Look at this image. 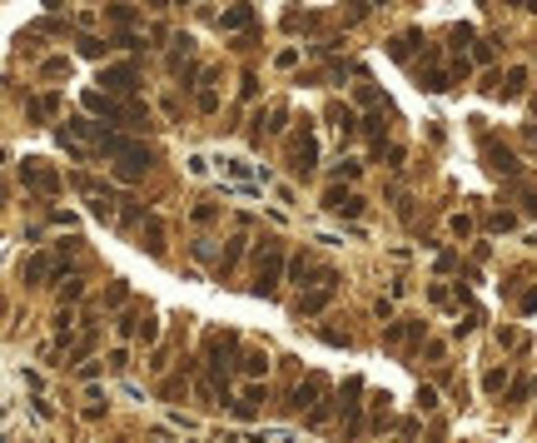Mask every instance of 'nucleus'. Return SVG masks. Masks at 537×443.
<instances>
[{
	"label": "nucleus",
	"mask_w": 537,
	"mask_h": 443,
	"mask_svg": "<svg viewBox=\"0 0 537 443\" xmlns=\"http://www.w3.org/2000/svg\"><path fill=\"white\" fill-rule=\"evenodd\" d=\"M95 150L105 160H115V180H144L149 170H155V150H149L144 140H130V135H110L105 130V140L95 144Z\"/></svg>",
	"instance_id": "1"
},
{
	"label": "nucleus",
	"mask_w": 537,
	"mask_h": 443,
	"mask_svg": "<svg viewBox=\"0 0 537 443\" xmlns=\"http://www.w3.org/2000/svg\"><path fill=\"white\" fill-rule=\"evenodd\" d=\"M85 110L105 115L110 125H124V130H149V110L135 100H120V95H105V90H85Z\"/></svg>",
	"instance_id": "2"
},
{
	"label": "nucleus",
	"mask_w": 537,
	"mask_h": 443,
	"mask_svg": "<svg viewBox=\"0 0 537 443\" xmlns=\"http://www.w3.org/2000/svg\"><path fill=\"white\" fill-rule=\"evenodd\" d=\"M284 274H289L284 244H278V239H264V244H259V274H254V294H259V299H274Z\"/></svg>",
	"instance_id": "3"
},
{
	"label": "nucleus",
	"mask_w": 537,
	"mask_h": 443,
	"mask_svg": "<svg viewBox=\"0 0 537 443\" xmlns=\"http://www.w3.org/2000/svg\"><path fill=\"white\" fill-rule=\"evenodd\" d=\"M289 170H294L298 180H309V175L318 170V140H314V130H309V120H304V130L289 140Z\"/></svg>",
	"instance_id": "4"
},
{
	"label": "nucleus",
	"mask_w": 537,
	"mask_h": 443,
	"mask_svg": "<svg viewBox=\"0 0 537 443\" xmlns=\"http://www.w3.org/2000/svg\"><path fill=\"white\" fill-rule=\"evenodd\" d=\"M15 170H20V180H25V189H35V195H60V175L40 155H25Z\"/></svg>",
	"instance_id": "5"
},
{
	"label": "nucleus",
	"mask_w": 537,
	"mask_h": 443,
	"mask_svg": "<svg viewBox=\"0 0 537 443\" xmlns=\"http://www.w3.org/2000/svg\"><path fill=\"white\" fill-rule=\"evenodd\" d=\"M100 85H105V95L130 100V95H140V70L135 65H105L100 70Z\"/></svg>",
	"instance_id": "6"
},
{
	"label": "nucleus",
	"mask_w": 537,
	"mask_h": 443,
	"mask_svg": "<svg viewBox=\"0 0 537 443\" xmlns=\"http://www.w3.org/2000/svg\"><path fill=\"white\" fill-rule=\"evenodd\" d=\"M358 398H363V378H349V384H343V433H349V438H358L363 433V404H358Z\"/></svg>",
	"instance_id": "7"
},
{
	"label": "nucleus",
	"mask_w": 537,
	"mask_h": 443,
	"mask_svg": "<svg viewBox=\"0 0 537 443\" xmlns=\"http://www.w3.org/2000/svg\"><path fill=\"white\" fill-rule=\"evenodd\" d=\"M483 160H487V170H492V175H503V180L518 175V155H512L507 144H498L492 135H483Z\"/></svg>",
	"instance_id": "8"
},
{
	"label": "nucleus",
	"mask_w": 537,
	"mask_h": 443,
	"mask_svg": "<svg viewBox=\"0 0 537 443\" xmlns=\"http://www.w3.org/2000/svg\"><path fill=\"white\" fill-rule=\"evenodd\" d=\"M363 204H369L363 195H353V189H338V184L324 195V209H329V215H343V219H358V215H363Z\"/></svg>",
	"instance_id": "9"
},
{
	"label": "nucleus",
	"mask_w": 537,
	"mask_h": 443,
	"mask_svg": "<svg viewBox=\"0 0 537 443\" xmlns=\"http://www.w3.org/2000/svg\"><path fill=\"white\" fill-rule=\"evenodd\" d=\"M324 389H329V378H324V374H309L304 384L294 389V404H289V409H298V413H304V409H314V404H324V398H329Z\"/></svg>",
	"instance_id": "10"
},
{
	"label": "nucleus",
	"mask_w": 537,
	"mask_h": 443,
	"mask_svg": "<svg viewBox=\"0 0 537 443\" xmlns=\"http://www.w3.org/2000/svg\"><path fill=\"white\" fill-rule=\"evenodd\" d=\"M333 294H338V284H324V289H309V294H298L294 314H298V319H314V314H324V309L333 304Z\"/></svg>",
	"instance_id": "11"
},
{
	"label": "nucleus",
	"mask_w": 537,
	"mask_h": 443,
	"mask_svg": "<svg viewBox=\"0 0 537 443\" xmlns=\"http://www.w3.org/2000/svg\"><path fill=\"white\" fill-rule=\"evenodd\" d=\"M259 404H264V384H249V389L229 404V413L239 418V424H254V418H259Z\"/></svg>",
	"instance_id": "12"
},
{
	"label": "nucleus",
	"mask_w": 537,
	"mask_h": 443,
	"mask_svg": "<svg viewBox=\"0 0 537 443\" xmlns=\"http://www.w3.org/2000/svg\"><path fill=\"white\" fill-rule=\"evenodd\" d=\"M55 274H60L55 255H30L25 264H20V279L25 284H45V279H55Z\"/></svg>",
	"instance_id": "13"
},
{
	"label": "nucleus",
	"mask_w": 537,
	"mask_h": 443,
	"mask_svg": "<svg viewBox=\"0 0 537 443\" xmlns=\"http://www.w3.org/2000/svg\"><path fill=\"white\" fill-rule=\"evenodd\" d=\"M219 170H224V180L229 184H269V170H254V164L249 160H219Z\"/></svg>",
	"instance_id": "14"
},
{
	"label": "nucleus",
	"mask_w": 537,
	"mask_h": 443,
	"mask_svg": "<svg viewBox=\"0 0 537 443\" xmlns=\"http://www.w3.org/2000/svg\"><path fill=\"white\" fill-rule=\"evenodd\" d=\"M249 25H254V6H249V0H239V6H229L219 15V30H229V35H244Z\"/></svg>",
	"instance_id": "15"
},
{
	"label": "nucleus",
	"mask_w": 537,
	"mask_h": 443,
	"mask_svg": "<svg viewBox=\"0 0 537 443\" xmlns=\"http://www.w3.org/2000/svg\"><path fill=\"white\" fill-rule=\"evenodd\" d=\"M413 339H423V324H418V319H398V324H388V329H383V344H388V349H398V344H413Z\"/></svg>",
	"instance_id": "16"
},
{
	"label": "nucleus",
	"mask_w": 537,
	"mask_h": 443,
	"mask_svg": "<svg viewBox=\"0 0 537 443\" xmlns=\"http://www.w3.org/2000/svg\"><path fill=\"white\" fill-rule=\"evenodd\" d=\"M55 110H60V95H55V90L40 95V100H25V120H30V125H45Z\"/></svg>",
	"instance_id": "17"
},
{
	"label": "nucleus",
	"mask_w": 537,
	"mask_h": 443,
	"mask_svg": "<svg viewBox=\"0 0 537 443\" xmlns=\"http://www.w3.org/2000/svg\"><path fill=\"white\" fill-rule=\"evenodd\" d=\"M140 239H144V249H149V255H164V224H160V215H149L144 224H140Z\"/></svg>",
	"instance_id": "18"
},
{
	"label": "nucleus",
	"mask_w": 537,
	"mask_h": 443,
	"mask_svg": "<svg viewBox=\"0 0 537 443\" xmlns=\"http://www.w3.org/2000/svg\"><path fill=\"white\" fill-rule=\"evenodd\" d=\"M329 120H333V130H338L343 140H349V135H358V130H363V125H358V115L349 110V105H329Z\"/></svg>",
	"instance_id": "19"
},
{
	"label": "nucleus",
	"mask_w": 537,
	"mask_h": 443,
	"mask_svg": "<svg viewBox=\"0 0 537 443\" xmlns=\"http://www.w3.org/2000/svg\"><path fill=\"white\" fill-rule=\"evenodd\" d=\"M65 135H75V140H85V144H100V140H105V125H95V120L80 115V120L65 125Z\"/></svg>",
	"instance_id": "20"
},
{
	"label": "nucleus",
	"mask_w": 537,
	"mask_h": 443,
	"mask_svg": "<svg viewBox=\"0 0 537 443\" xmlns=\"http://www.w3.org/2000/svg\"><path fill=\"white\" fill-rule=\"evenodd\" d=\"M75 50H80L85 60H105V50H115V45H110V40H100V35H80Z\"/></svg>",
	"instance_id": "21"
},
{
	"label": "nucleus",
	"mask_w": 537,
	"mask_h": 443,
	"mask_svg": "<svg viewBox=\"0 0 537 443\" xmlns=\"http://www.w3.org/2000/svg\"><path fill=\"white\" fill-rule=\"evenodd\" d=\"M264 369H269V354H264V349H249V354L239 358V374H249V378H264Z\"/></svg>",
	"instance_id": "22"
},
{
	"label": "nucleus",
	"mask_w": 537,
	"mask_h": 443,
	"mask_svg": "<svg viewBox=\"0 0 537 443\" xmlns=\"http://www.w3.org/2000/svg\"><path fill=\"white\" fill-rule=\"evenodd\" d=\"M523 90H527V70H523V65H512V70L503 75V95H507V100H518Z\"/></svg>",
	"instance_id": "23"
},
{
	"label": "nucleus",
	"mask_w": 537,
	"mask_h": 443,
	"mask_svg": "<svg viewBox=\"0 0 537 443\" xmlns=\"http://www.w3.org/2000/svg\"><path fill=\"white\" fill-rule=\"evenodd\" d=\"M239 259H244V239H224V249H219V274H229Z\"/></svg>",
	"instance_id": "24"
},
{
	"label": "nucleus",
	"mask_w": 537,
	"mask_h": 443,
	"mask_svg": "<svg viewBox=\"0 0 537 443\" xmlns=\"http://www.w3.org/2000/svg\"><path fill=\"white\" fill-rule=\"evenodd\" d=\"M60 75H70V60L65 55H45V60H40V80H60Z\"/></svg>",
	"instance_id": "25"
},
{
	"label": "nucleus",
	"mask_w": 537,
	"mask_h": 443,
	"mask_svg": "<svg viewBox=\"0 0 537 443\" xmlns=\"http://www.w3.org/2000/svg\"><path fill=\"white\" fill-rule=\"evenodd\" d=\"M314 269H318V264H314L309 255H294V259H289V279L304 284V279H314Z\"/></svg>",
	"instance_id": "26"
},
{
	"label": "nucleus",
	"mask_w": 537,
	"mask_h": 443,
	"mask_svg": "<svg viewBox=\"0 0 537 443\" xmlns=\"http://www.w3.org/2000/svg\"><path fill=\"white\" fill-rule=\"evenodd\" d=\"M329 418H333V398H324V404H314V409L304 413V424H309V429H324Z\"/></svg>",
	"instance_id": "27"
},
{
	"label": "nucleus",
	"mask_w": 537,
	"mask_h": 443,
	"mask_svg": "<svg viewBox=\"0 0 537 443\" xmlns=\"http://www.w3.org/2000/svg\"><path fill=\"white\" fill-rule=\"evenodd\" d=\"M105 15H110V25H120V30H130L135 20H140V10H135V6H110Z\"/></svg>",
	"instance_id": "28"
},
{
	"label": "nucleus",
	"mask_w": 537,
	"mask_h": 443,
	"mask_svg": "<svg viewBox=\"0 0 537 443\" xmlns=\"http://www.w3.org/2000/svg\"><path fill=\"white\" fill-rule=\"evenodd\" d=\"M144 219H149L144 209H140L135 199H124V209H120V224H124V229H135V224H144Z\"/></svg>",
	"instance_id": "29"
},
{
	"label": "nucleus",
	"mask_w": 537,
	"mask_h": 443,
	"mask_svg": "<svg viewBox=\"0 0 537 443\" xmlns=\"http://www.w3.org/2000/svg\"><path fill=\"white\" fill-rule=\"evenodd\" d=\"M507 389V369H487L483 374V393H503Z\"/></svg>",
	"instance_id": "30"
},
{
	"label": "nucleus",
	"mask_w": 537,
	"mask_h": 443,
	"mask_svg": "<svg viewBox=\"0 0 537 443\" xmlns=\"http://www.w3.org/2000/svg\"><path fill=\"white\" fill-rule=\"evenodd\" d=\"M472 60H478V65H492V60H498V40H478V50H472Z\"/></svg>",
	"instance_id": "31"
},
{
	"label": "nucleus",
	"mask_w": 537,
	"mask_h": 443,
	"mask_svg": "<svg viewBox=\"0 0 537 443\" xmlns=\"http://www.w3.org/2000/svg\"><path fill=\"white\" fill-rule=\"evenodd\" d=\"M124 299H130V289H124V279H115L110 289H105V309H120Z\"/></svg>",
	"instance_id": "32"
},
{
	"label": "nucleus",
	"mask_w": 537,
	"mask_h": 443,
	"mask_svg": "<svg viewBox=\"0 0 537 443\" xmlns=\"http://www.w3.org/2000/svg\"><path fill=\"white\" fill-rule=\"evenodd\" d=\"M438 409V389L433 384H418V413H433Z\"/></svg>",
	"instance_id": "33"
},
{
	"label": "nucleus",
	"mask_w": 537,
	"mask_h": 443,
	"mask_svg": "<svg viewBox=\"0 0 537 443\" xmlns=\"http://www.w3.org/2000/svg\"><path fill=\"white\" fill-rule=\"evenodd\" d=\"M80 294H85V284H80L75 274H70V279L60 284V299H65V309H70V304H80Z\"/></svg>",
	"instance_id": "34"
},
{
	"label": "nucleus",
	"mask_w": 537,
	"mask_h": 443,
	"mask_svg": "<svg viewBox=\"0 0 537 443\" xmlns=\"http://www.w3.org/2000/svg\"><path fill=\"white\" fill-rule=\"evenodd\" d=\"M314 25H318L314 15H298V10H289V15H284V30H314Z\"/></svg>",
	"instance_id": "35"
},
{
	"label": "nucleus",
	"mask_w": 537,
	"mask_h": 443,
	"mask_svg": "<svg viewBox=\"0 0 537 443\" xmlns=\"http://www.w3.org/2000/svg\"><path fill=\"white\" fill-rule=\"evenodd\" d=\"M189 215H195V224H214V219H219V209H214L209 199H199L195 209H189Z\"/></svg>",
	"instance_id": "36"
},
{
	"label": "nucleus",
	"mask_w": 537,
	"mask_h": 443,
	"mask_svg": "<svg viewBox=\"0 0 537 443\" xmlns=\"http://www.w3.org/2000/svg\"><path fill=\"white\" fill-rule=\"evenodd\" d=\"M110 45H115V50H140V45H144V40H140L135 30H120V35L110 40Z\"/></svg>",
	"instance_id": "37"
},
{
	"label": "nucleus",
	"mask_w": 537,
	"mask_h": 443,
	"mask_svg": "<svg viewBox=\"0 0 537 443\" xmlns=\"http://www.w3.org/2000/svg\"><path fill=\"white\" fill-rule=\"evenodd\" d=\"M318 339H324V344H333V349H349V344H353L349 334H338V329H318Z\"/></svg>",
	"instance_id": "38"
},
{
	"label": "nucleus",
	"mask_w": 537,
	"mask_h": 443,
	"mask_svg": "<svg viewBox=\"0 0 537 443\" xmlns=\"http://www.w3.org/2000/svg\"><path fill=\"white\" fill-rule=\"evenodd\" d=\"M527 393H537V384H532V378H523V384H512V393H507V404H523Z\"/></svg>",
	"instance_id": "39"
},
{
	"label": "nucleus",
	"mask_w": 537,
	"mask_h": 443,
	"mask_svg": "<svg viewBox=\"0 0 537 443\" xmlns=\"http://www.w3.org/2000/svg\"><path fill=\"white\" fill-rule=\"evenodd\" d=\"M199 110H204V115H214V110H219V95H214V90H209V85H204V90H199Z\"/></svg>",
	"instance_id": "40"
},
{
	"label": "nucleus",
	"mask_w": 537,
	"mask_h": 443,
	"mask_svg": "<svg viewBox=\"0 0 537 443\" xmlns=\"http://www.w3.org/2000/svg\"><path fill=\"white\" fill-rule=\"evenodd\" d=\"M284 115H289L284 105H274V110H269V135H278V130H284Z\"/></svg>",
	"instance_id": "41"
},
{
	"label": "nucleus",
	"mask_w": 537,
	"mask_h": 443,
	"mask_svg": "<svg viewBox=\"0 0 537 443\" xmlns=\"http://www.w3.org/2000/svg\"><path fill=\"white\" fill-rule=\"evenodd\" d=\"M338 175H343V180H358V175H363V160H343Z\"/></svg>",
	"instance_id": "42"
},
{
	"label": "nucleus",
	"mask_w": 537,
	"mask_h": 443,
	"mask_svg": "<svg viewBox=\"0 0 537 443\" xmlns=\"http://www.w3.org/2000/svg\"><path fill=\"white\" fill-rule=\"evenodd\" d=\"M189 255H195V259H214V244L209 239H195V244H189Z\"/></svg>",
	"instance_id": "43"
},
{
	"label": "nucleus",
	"mask_w": 537,
	"mask_h": 443,
	"mask_svg": "<svg viewBox=\"0 0 537 443\" xmlns=\"http://www.w3.org/2000/svg\"><path fill=\"white\" fill-rule=\"evenodd\" d=\"M398 438L413 443V438H418V418H403V424H398Z\"/></svg>",
	"instance_id": "44"
},
{
	"label": "nucleus",
	"mask_w": 537,
	"mask_h": 443,
	"mask_svg": "<svg viewBox=\"0 0 537 443\" xmlns=\"http://www.w3.org/2000/svg\"><path fill=\"white\" fill-rule=\"evenodd\" d=\"M239 95H244V100H254V95H259V75H244V85H239Z\"/></svg>",
	"instance_id": "45"
},
{
	"label": "nucleus",
	"mask_w": 537,
	"mask_h": 443,
	"mask_svg": "<svg viewBox=\"0 0 537 443\" xmlns=\"http://www.w3.org/2000/svg\"><path fill=\"white\" fill-rule=\"evenodd\" d=\"M110 369H115V374H124V369H130V354L115 349V354H110Z\"/></svg>",
	"instance_id": "46"
},
{
	"label": "nucleus",
	"mask_w": 537,
	"mask_h": 443,
	"mask_svg": "<svg viewBox=\"0 0 537 443\" xmlns=\"http://www.w3.org/2000/svg\"><path fill=\"white\" fill-rule=\"evenodd\" d=\"M453 235H463V239L472 235V219H468V215H453Z\"/></svg>",
	"instance_id": "47"
},
{
	"label": "nucleus",
	"mask_w": 537,
	"mask_h": 443,
	"mask_svg": "<svg viewBox=\"0 0 537 443\" xmlns=\"http://www.w3.org/2000/svg\"><path fill=\"white\" fill-rule=\"evenodd\" d=\"M428 299H433V304H453V294H448L443 284H433V289H428Z\"/></svg>",
	"instance_id": "48"
},
{
	"label": "nucleus",
	"mask_w": 537,
	"mask_h": 443,
	"mask_svg": "<svg viewBox=\"0 0 537 443\" xmlns=\"http://www.w3.org/2000/svg\"><path fill=\"white\" fill-rule=\"evenodd\" d=\"M363 15H369V0H353V10H349V25H358Z\"/></svg>",
	"instance_id": "49"
},
{
	"label": "nucleus",
	"mask_w": 537,
	"mask_h": 443,
	"mask_svg": "<svg viewBox=\"0 0 537 443\" xmlns=\"http://www.w3.org/2000/svg\"><path fill=\"white\" fill-rule=\"evenodd\" d=\"M189 175H209V160L204 155H189Z\"/></svg>",
	"instance_id": "50"
},
{
	"label": "nucleus",
	"mask_w": 537,
	"mask_h": 443,
	"mask_svg": "<svg viewBox=\"0 0 537 443\" xmlns=\"http://www.w3.org/2000/svg\"><path fill=\"white\" fill-rule=\"evenodd\" d=\"M85 418H90V424H100V418H105V404H100V398H95V404H85Z\"/></svg>",
	"instance_id": "51"
},
{
	"label": "nucleus",
	"mask_w": 537,
	"mask_h": 443,
	"mask_svg": "<svg viewBox=\"0 0 537 443\" xmlns=\"http://www.w3.org/2000/svg\"><path fill=\"white\" fill-rule=\"evenodd\" d=\"M149 443H169V433H164V429H155V433H149Z\"/></svg>",
	"instance_id": "52"
},
{
	"label": "nucleus",
	"mask_w": 537,
	"mask_h": 443,
	"mask_svg": "<svg viewBox=\"0 0 537 443\" xmlns=\"http://www.w3.org/2000/svg\"><path fill=\"white\" fill-rule=\"evenodd\" d=\"M149 6H155V10H169V6H175V0H149Z\"/></svg>",
	"instance_id": "53"
},
{
	"label": "nucleus",
	"mask_w": 537,
	"mask_h": 443,
	"mask_svg": "<svg viewBox=\"0 0 537 443\" xmlns=\"http://www.w3.org/2000/svg\"><path fill=\"white\" fill-rule=\"evenodd\" d=\"M527 140H532V144H537V125H527Z\"/></svg>",
	"instance_id": "54"
},
{
	"label": "nucleus",
	"mask_w": 537,
	"mask_h": 443,
	"mask_svg": "<svg viewBox=\"0 0 537 443\" xmlns=\"http://www.w3.org/2000/svg\"><path fill=\"white\" fill-rule=\"evenodd\" d=\"M115 443H130V438H115Z\"/></svg>",
	"instance_id": "55"
},
{
	"label": "nucleus",
	"mask_w": 537,
	"mask_h": 443,
	"mask_svg": "<svg viewBox=\"0 0 537 443\" xmlns=\"http://www.w3.org/2000/svg\"><path fill=\"white\" fill-rule=\"evenodd\" d=\"M398 443H408V438H398Z\"/></svg>",
	"instance_id": "56"
}]
</instances>
